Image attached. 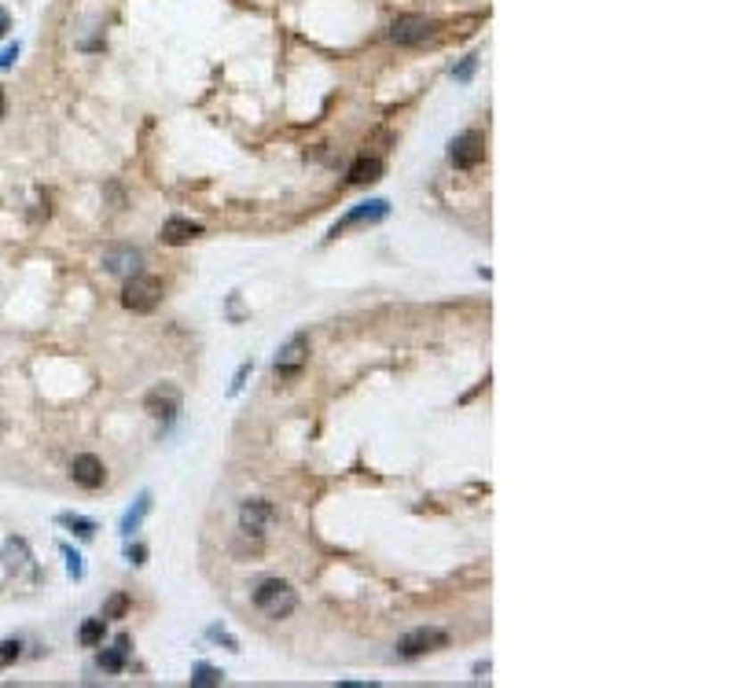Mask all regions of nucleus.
<instances>
[{"instance_id": "0eeeda50", "label": "nucleus", "mask_w": 735, "mask_h": 688, "mask_svg": "<svg viewBox=\"0 0 735 688\" xmlns=\"http://www.w3.org/2000/svg\"><path fill=\"white\" fill-rule=\"evenodd\" d=\"M449 159L456 170H475L482 159H485V137L478 129H467L459 133L452 144H449Z\"/></svg>"}, {"instance_id": "a211bd4d", "label": "nucleus", "mask_w": 735, "mask_h": 688, "mask_svg": "<svg viewBox=\"0 0 735 688\" xmlns=\"http://www.w3.org/2000/svg\"><path fill=\"white\" fill-rule=\"evenodd\" d=\"M221 681H225V674L213 670V667H206V663L195 667V674H192V684H195V688H210V684H221Z\"/></svg>"}, {"instance_id": "423d86ee", "label": "nucleus", "mask_w": 735, "mask_h": 688, "mask_svg": "<svg viewBox=\"0 0 735 688\" xmlns=\"http://www.w3.org/2000/svg\"><path fill=\"white\" fill-rule=\"evenodd\" d=\"M180 402H184V394H180L177 383H159V386H151V391L144 394L147 416H155V420H162V424H169L173 416L180 412Z\"/></svg>"}, {"instance_id": "f257e3e1", "label": "nucleus", "mask_w": 735, "mask_h": 688, "mask_svg": "<svg viewBox=\"0 0 735 688\" xmlns=\"http://www.w3.org/2000/svg\"><path fill=\"white\" fill-rule=\"evenodd\" d=\"M254 608H258L265 618H287V615L298 608V593H294L284 578H265V582L254 589Z\"/></svg>"}, {"instance_id": "f8f14e48", "label": "nucleus", "mask_w": 735, "mask_h": 688, "mask_svg": "<svg viewBox=\"0 0 735 688\" xmlns=\"http://www.w3.org/2000/svg\"><path fill=\"white\" fill-rule=\"evenodd\" d=\"M265 519H272V504H265V501H247L239 508V526L247 534H254V537L261 534Z\"/></svg>"}, {"instance_id": "1a4fd4ad", "label": "nucleus", "mask_w": 735, "mask_h": 688, "mask_svg": "<svg viewBox=\"0 0 735 688\" xmlns=\"http://www.w3.org/2000/svg\"><path fill=\"white\" fill-rule=\"evenodd\" d=\"M70 478H74L78 486H85V490H100L103 478H107V468H103L100 457L81 453V457H74V464H70Z\"/></svg>"}, {"instance_id": "a878e982", "label": "nucleus", "mask_w": 735, "mask_h": 688, "mask_svg": "<svg viewBox=\"0 0 735 688\" xmlns=\"http://www.w3.org/2000/svg\"><path fill=\"white\" fill-rule=\"evenodd\" d=\"M8 114V96H4V85H0V118Z\"/></svg>"}, {"instance_id": "5701e85b", "label": "nucleus", "mask_w": 735, "mask_h": 688, "mask_svg": "<svg viewBox=\"0 0 735 688\" xmlns=\"http://www.w3.org/2000/svg\"><path fill=\"white\" fill-rule=\"evenodd\" d=\"M475 67H478V55H467V59H464V67L456 70V78H459V81H467V78L475 74Z\"/></svg>"}, {"instance_id": "39448f33", "label": "nucleus", "mask_w": 735, "mask_h": 688, "mask_svg": "<svg viewBox=\"0 0 735 688\" xmlns=\"http://www.w3.org/2000/svg\"><path fill=\"white\" fill-rule=\"evenodd\" d=\"M445 644H449V634H445V630H434V626H419V630H412V634H405L401 641H397V655H401V659H419V655L438 651V648H445Z\"/></svg>"}, {"instance_id": "4468645a", "label": "nucleus", "mask_w": 735, "mask_h": 688, "mask_svg": "<svg viewBox=\"0 0 735 688\" xmlns=\"http://www.w3.org/2000/svg\"><path fill=\"white\" fill-rule=\"evenodd\" d=\"M126 655H129V637H118L114 648H107V651L100 655V667H103L107 674H118L121 667H126Z\"/></svg>"}, {"instance_id": "393cba45", "label": "nucleus", "mask_w": 735, "mask_h": 688, "mask_svg": "<svg viewBox=\"0 0 735 688\" xmlns=\"http://www.w3.org/2000/svg\"><path fill=\"white\" fill-rule=\"evenodd\" d=\"M126 556H129V563H144V545H133Z\"/></svg>"}, {"instance_id": "f3484780", "label": "nucleus", "mask_w": 735, "mask_h": 688, "mask_svg": "<svg viewBox=\"0 0 735 688\" xmlns=\"http://www.w3.org/2000/svg\"><path fill=\"white\" fill-rule=\"evenodd\" d=\"M59 523H63V526H70L78 537H85V542H88V537L92 534H96V523H92V519H85V516H59Z\"/></svg>"}, {"instance_id": "dca6fc26", "label": "nucleus", "mask_w": 735, "mask_h": 688, "mask_svg": "<svg viewBox=\"0 0 735 688\" xmlns=\"http://www.w3.org/2000/svg\"><path fill=\"white\" fill-rule=\"evenodd\" d=\"M103 634H107V618H88V622L81 626V644H85V648H96V644L103 641Z\"/></svg>"}, {"instance_id": "9b49d317", "label": "nucleus", "mask_w": 735, "mask_h": 688, "mask_svg": "<svg viewBox=\"0 0 735 688\" xmlns=\"http://www.w3.org/2000/svg\"><path fill=\"white\" fill-rule=\"evenodd\" d=\"M195 236H202V225L199 221H184V218H169L162 225V244L169 247H180V244H192Z\"/></svg>"}, {"instance_id": "20e7f679", "label": "nucleus", "mask_w": 735, "mask_h": 688, "mask_svg": "<svg viewBox=\"0 0 735 688\" xmlns=\"http://www.w3.org/2000/svg\"><path fill=\"white\" fill-rule=\"evenodd\" d=\"M305 361H310V339H305V336H294L287 346H280V353H276L272 376L280 379V383H291V379L301 376Z\"/></svg>"}, {"instance_id": "b1692460", "label": "nucleus", "mask_w": 735, "mask_h": 688, "mask_svg": "<svg viewBox=\"0 0 735 688\" xmlns=\"http://www.w3.org/2000/svg\"><path fill=\"white\" fill-rule=\"evenodd\" d=\"M8 26H12V15H8V8H0V37L8 34Z\"/></svg>"}, {"instance_id": "6e6552de", "label": "nucleus", "mask_w": 735, "mask_h": 688, "mask_svg": "<svg viewBox=\"0 0 735 688\" xmlns=\"http://www.w3.org/2000/svg\"><path fill=\"white\" fill-rule=\"evenodd\" d=\"M100 261H103L107 273H114V277H133V273H140L144 254L136 247H129V244H111V247H103Z\"/></svg>"}, {"instance_id": "9d476101", "label": "nucleus", "mask_w": 735, "mask_h": 688, "mask_svg": "<svg viewBox=\"0 0 735 688\" xmlns=\"http://www.w3.org/2000/svg\"><path fill=\"white\" fill-rule=\"evenodd\" d=\"M386 214H390V203H386V199H372V203H360V206H357V211H350V214H346V218H343L339 225H334V228H331V236H339V232H343V228H350V225H364V221H383Z\"/></svg>"}, {"instance_id": "2eb2a0df", "label": "nucleus", "mask_w": 735, "mask_h": 688, "mask_svg": "<svg viewBox=\"0 0 735 688\" xmlns=\"http://www.w3.org/2000/svg\"><path fill=\"white\" fill-rule=\"evenodd\" d=\"M147 512H151V493H140V497H136V508H129L126 519H121V534L129 537V534L144 523V516H147Z\"/></svg>"}, {"instance_id": "aec40b11", "label": "nucleus", "mask_w": 735, "mask_h": 688, "mask_svg": "<svg viewBox=\"0 0 735 688\" xmlns=\"http://www.w3.org/2000/svg\"><path fill=\"white\" fill-rule=\"evenodd\" d=\"M19 655H22V644H19V641H0V670L15 667Z\"/></svg>"}, {"instance_id": "6ab92c4d", "label": "nucleus", "mask_w": 735, "mask_h": 688, "mask_svg": "<svg viewBox=\"0 0 735 688\" xmlns=\"http://www.w3.org/2000/svg\"><path fill=\"white\" fill-rule=\"evenodd\" d=\"M126 611H129V596L126 593H114L111 601L103 604V618H121Z\"/></svg>"}, {"instance_id": "f03ea898", "label": "nucleus", "mask_w": 735, "mask_h": 688, "mask_svg": "<svg viewBox=\"0 0 735 688\" xmlns=\"http://www.w3.org/2000/svg\"><path fill=\"white\" fill-rule=\"evenodd\" d=\"M162 303V280L151 277V273H133L126 277V287H121V306L133 310V313H151L159 310Z\"/></svg>"}, {"instance_id": "4be33fe9", "label": "nucleus", "mask_w": 735, "mask_h": 688, "mask_svg": "<svg viewBox=\"0 0 735 688\" xmlns=\"http://www.w3.org/2000/svg\"><path fill=\"white\" fill-rule=\"evenodd\" d=\"M15 59H19V45H8L4 52H0V70H8V67L15 63Z\"/></svg>"}, {"instance_id": "ddd939ff", "label": "nucleus", "mask_w": 735, "mask_h": 688, "mask_svg": "<svg viewBox=\"0 0 735 688\" xmlns=\"http://www.w3.org/2000/svg\"><path fill=\"white\" fill-rule=\"evenodd\" d=\"M383 177V159H357L353 166H350V185H372V181H379Z\"/></svg>"}, {"instance_id": "412c9836", "label": "nucleus", "mask_w": 735, "mask_h": 688, "mask_svg": "<svg viewBox=\"0 0 735 688\" xmlns=\"http://www.w3.org/2000/svg\"><path fill=\"white\" fill-rule=\"evenodd\" d=\"M63 552H67V575H70V578H81V575H85V563H81V556H78L74 549H63Z\"/></svg>"}, {"instance_id": "7ed1b4c3", "label": "nucleus", "mask_w": 735, "mask_h": 688, "mask_svg": "<svg viewBox=\"0 0 735 688\" xmlns=\"http://www.w3.org/2000/svg\"><path fill=\"white\" fill-rule=\"evenodd\" d=\"M431 37H434V19H426V15H397L390 22V41L401 48L426 45Z\"/></svg>"}]
</instances>
